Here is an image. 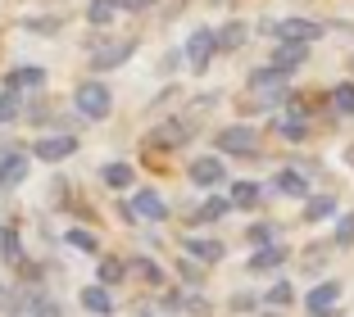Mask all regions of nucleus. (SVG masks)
<instances>
[{
	"label": "nucleus",
	"mask_w": 354,
	"mask_h": 317,
	"mask_svg": "<svg viewBox=\"0 0 354 317\" xmlns=\"http://www.w3.org/2000/svg\"><path fill=\"white\" fill-rule=\"evenodd\" d=\"M259 32H268L272 41L313 46V41L327 32V23H318V19H268V23H259Z\"/></svg>",
	"instance_id": "obj_1"
},
{
	"label": "nucleus",
	"mask_w": 354,
	"mask_h": 317,
	"mask_svg": "<svg viewBox=\"0 0 354 317\" xmlns=\"http://www.w3.org/2000/svg\"><path fill=\"white\" fill-rule=\"evenodd\" d=\"M214 145H218V154L254 159V154H259V132H254L250 123H232V127H223V132L214 136Z\"/></svg>",
	"instance_id": "obj_2"
},
{
	"label": "nucleus",
	"mask_w": 354,
	"mask_h": 317,
	"mask_svg": "<svg viewBox=\"0 0 354 317\" xmlns=\"http://www.w3.org/2000/svg\"><path fill=\"white\" fill-rule=\"evenodd\" d=\"M73 104H77L82 118L100 123V118H109V109H114V95H109V86H104V82H82L73 91Z\"/></svg>",
	"instance_id": "obj_3"
},
{
	"label": "nucleus",
	"mask_w": 354,
	"mask_h": 317,
	"mask_svg": "<svg viewBox=\"0 0 354 317\" xmlns=\"http://www.w3.org/2000/svg\"><path fill=\"white\" fill-rule=\"evenodd\" d=\"M304 313L309 317H341V281H336V276L318 281V286L304 295Z\"/></svg>",
	"instance_id": "obj_4"
},
{
	"label": "nucleus",
	"mask_w": 354,
	"mask_h": 317,
	"mask_svg": "<svg viewBox=\"0 0 354 317\" xmlns=\"http://www.w3.org/2000/svg\"><path fill=\"white\" fill-rule=\"evenodd\" d=\"M272 132L281 136V141H291V145H300V141H309V104H286V113H277V118H272Z\"/></svg>",
	"instance_id": "obj_5"
},
{
	"label": "nucleus",
	"mask_w": 354,
	"mask_h": 317,
	"mask_svg": "<svg viewBox=\"0 0 354 317\" xmlns=\"http://www.w3.org/2000/svg\"><path fill=\"white\" fill-rule=\"evenodd\" d=\"M218 50H223V46H218V32H214V28H196V32L187 37V50H182V55H187L191 73H205L209 64H214V55H218Z\"/></svg>",
	"instance_id": "obj_6"
},
{
	"label": "nucleus",
	"mask_w": 354,
	"mask_h": 317,
	"mask_svg": "<svg viewBox=\"0 0 354 317\" xmlns=\"http://www.w3.org/2000/svg\"><path fill=\"white\" fill-rule=\"evenodd\" d=\"M187 177H191V186H205V191H214V186L227 182V168H223L218 154H200V159H191Z\"/></svg>",
	"instance_id": "obj_7"
},
{
	"label": "nucleus",
	"mask_w": 354,
	"mask_h": 317,
	"mask_svg": "<svg viewBox=\"0 0 354 317\" xmlns=\"http://www.w3.org/2000/svg\"><path fill=\"white\" fill-rule=\"evenodd\" d=\"M32 154H37L41 164H64L68 154H77V136H73V132H59V136H41V141L32 145Z\"/></svg>",
	"instance_id": "obj_8"
},
{
	"label": "nucleus",
	"mask_w": 354,
	"mask_h": 317,
	"mask_svg": "<svg viewBox=\"0 0 354 317\" xmlns=\"http://www.w3.org/2000/svg\"><path fill=\"white\" fill-rule=\"evenodd\" d=\"M196 136V118H168L150 132V145H187Z\"/></svg>",
	"instance_id": "obj_9"
},
{
	"label": "nucleus",
	"mask_w": 354,
	"mask_h": 317,
	"mask_svg": "<svg viewBox=\"0 0 354 317\" xmlns=\"http://www.w3.org/2000/svg\"><path fill=\"white\" fill-rule=\"evenodd\" d=\"M23 182H28V154H23V150H10L5 159H0V195L19 191Z\"/></svg>",
	"instance_id": "obj_10"
},
{
	"label": "nucleus",
	"mask_w": 354,
	"mask_h": 317,
	"mask_svg": "<svg viewBox=\"0 0 354 317\" xmlns=\"http://www.w3.org/2000/svg\"><path fill=\"white\" fill-rule=\"evenodd\" d=\"M187 258L214 267V263H223V258H227V245H223V240H214V236H187Z\"/></svg>",
	"instance_id": "obj_11"
},
{
	"label": "nucleus",
	"mask_w": 354,
	"mask_h": 317,
	"mask_svg": "<svg viewBox=\"0 0 354 317\" xmlns=\"http://www.w3.org/2000/svg\"><path fill=\"white\" fill-rule=\"evenodd\" d=\"M132 209H136V218H146V222H164L173 209L164 204V195L155 191V186H146V191H136L132 195Z\"/></svg>",
	"instance_id": "obj_12"
},
{
	"label": "nucleus",
	"mask_w": 354,
	"mask_h": 317,
	"mask_svg": "<svg viewBox=\"0 0 354 317\" xmlns=\"http://www.w3.org/2000/svg\"><path fill=\"white\" fill-rule=\"evenodd\" d=\"M286 258H291V249H286V245L277 240V245H263V249H254V254H250V263H245V267H250V276H263V272H277V267H286Z\"/></svg>",
	"instance_id": "obj_13"
},
{
	"label": "nucleus",
	"mask_w": 354,
	"mask_h": 317,
	"mask_svg": "<svg viewBox=\"0 0 354 317\" xmlns=\"http://www.w3.org/2000/svg\"><path fill=\"white\" fill-rule=\"evenodd\" d=\"M272 191L286 195V200H309V177L300 173V168H277V177H272Z\"/></svg>",
	"instance_id": "obj_14"
},
{
	"label": "nucleus",
	"mask_w": 354,
	"mask_h": 317,
	"mask_svg": "<svg viewBox=\"0 0 354 317\" xmlns=\"http://www.w3.org/2000/svg\"><path fill=\"white\" fill-rule=\"evenodd\" d=\"M304 59H309V46H291V41H277V50L268 55V64L281 77H291L295 68H304Z\"/></svg>",
	"instance_id": "obj_15"
},
{
	"label": "nucleus",
	"mask_w": 354,
	"mask_h": 317,
	"mask_svg": "<svg viewBox=\"0 0 354 317\" xmlns=\"http://www.w3.org/2000/svg\"><path fill=\"white\" fill-rule=\"evenodd\" d=\"M232 213V200L227 195H209L200 209H191L187 213V227H205V222H218V218H227Z\"/></svg>",
	"instance_id": "obj_16"
},
{
	"label": "nucleus",
	"mask_w": 354,
	"mask_h": 317,
	"mask_svg": "<svg viewBox=\"0 0 354 317\" xmlns=\"http://www.w3.org/2000/svg\"><path fill=\"white\" fill-rule=\"evenodd\" d=\"M227 200H232V209H241V213H254V209H263V186L259 182H232Z\"/></svg>",
	"instance_id": "obj_17"
},
{
	"label": "nucleus",
	"mask_w": 354,
	"mask_h": 317,
	"mask_svg": "<svg viewBox=\"0 0 354 317\" xmlns=\"http://www.w3.org/2000/svg\"><path fill=\"white\" fill-rule=\"evenodd\" d=\"M300 218L304 222H336V218H341V204H336V195H309Z\"/></svg>",
	"instance_id": "obj_18"
},
{
	"label": "nucleus",
	"mask_w": 354,
	"mask_h": 317,
	"mask_svg": "<svg viewBox=\"0 0 354 317\" xmlns=\"http://www.w3.org/2000/svg\"><path fill=\"white\" fill-rule=\"evenodd\" d=\"M136 50V37H127V41H118V46H100L95 50V59H91V68L95 73H109V68H118V64H127V55Z\"/></svg>",
	"instance_id": "obj_19"
},
{
	"label": "nucleus",
	"mask_w": 354,
	"mask_h": 317,
	"mask_svg": "<svg viewBox=\"0 0 354 317\" xmlns=\"http://www.w3.org/2000/svg\"><path fill=\"white\" fill-rule=\"evenodd\" d=\"M5 86H10V91H41V86H46V68H37V64L10 68V73H5Z\"/></svg>",
	"instance_id": "obj_20"
},
{
	"label": "nucleus",
	"mask_w": 354,
	"mask_h": 317,
	"mask_svg": "<svg viewBox=\"0 0 354 317\" xmlns=\"http://www.w3.org/2000/svg\"><path fill=\"white\" fill-rule=\"evenodd\" d=\"M77 299H82V308H86V313H95V317L114 313V299H109V290H104L100 281H95V286H82V295H77Z\"/></svg>",
	"instance_id": "obj_21"
},
{
	"label": "nucleus",
	"mask_w": 354,
	"mask_h": 317,
	"mask_svg": "<svg viewBox=\"0 0 354 317\" xmlns=\"http://www.w3.org/2000/svg\"><path fill=\"white\" fill-rule=\"evenodd\" d=\"M327 95H332V113H336V118H354V77L336 82Z\"/></svg>",
	"instance_id": "obj_22"
},
{
	"label": "nucleus",
	"mask_w": 354,
	"mask_h": 317,
	"mask_svg": "<svg viewBox=\"0 0 354 317\" xmlns=\"http://www.w3.org/2000/svg\"><path fill=\"white\" fill-rule=\"evenodd\" d=\"M127 267H132V272L141 276V281H146V286H164V281H168V272H164V267L155 263V258H146V254L127 258Z\"/></svg>",
	"instance_id": "obj_23"
},
{
	"label": "nucleus",
	"mask_w": 354,
	"mask_h": 317,
	"mask_svg": "<svg viewBox=\"0 0 354 317\" xmlns=\"http://www.w3.org/2000/svg\"><path fill=\"white\" fill-rule=\"evenodd\" d=\"M245 41H250V28H245L241 19H227L218 28V46H223V50H241Z\"/></svg>",
	"instance_id": "obj_24"
},
{
	"label": "nucleus",
	"mask_w": 354,
	"mask_h": 317,
	"mask_svg": "<svg viewBox=\"0 0 354 317\" xmlns=\"http://www.w3.org/2000/svg\"><path fill=\"white\" fill-rule=\"evenodd\" d=\"M332 249H354V209H345L332 222Z\"/></svg>",
	"instance_id": "obj_25"
},
{
	"label": "nucleus",
	"mask_w": 354,
	"mask_h": 317,
	"mask_svg": "<svg viewBox=\"0 0 354 317\" xmlns=\"http://www.w3.org/2000/svg\"><path fill=\"white\" fill-rule=\"evenodd\" d=\"M0 313H5V317H23V313H32V299L23 295V290L0 286Z\"/></svg>",
	"instance_id": "obj_26"
},
{
	"label": "nucleus",
	"mask_w": 354,
	"mask_h": 317,
	"mask_svg": "<svg viewBox=\"0 0 354 317\" xmlns=\"http://www.w3.org/2000/svg\"><path fill=\"white\" fill-rule=\"evenodd\" d=\"M114 19H118V0H91L86 5V23L91 28H109Z\"/></svg>",
	"instance_id": "obj_27"
},
{
	"label": "nucleus",
	"mask_w": 354,
	"mask_h": 317,
	"mask_svg": "<svg viewBox=\"0 0 354 317\" xmlns=\"http://www.w3.org/2000/svg\"><path fill=\"white\" fill-rule=\"evenodd\" d=\"M127 272H132V267H127V258H100V272H95V281L109 290V286H118Z\"/></svg>",
	"instance_id": "obj_28"
},
{
	"label": "nucleus",
	"mask_w": 354,
	"mask_h": 317,
	"mask_svg": "<svg viewBox=\"0 0 354 317\" xmlns=\"http://www.w3.org/2000/svg\"><path fill=\"white\" fill-rule=\"evenodd\" d=\"M245 245H250V249L277 245V222H250V227H245Z\"/></svg>",
	"instance_id": "obj_29"
},
{
	"label": "nucleus",
	"mask_w": 354,
	"mask_h": 317,
	"mask_svg": "<svg viewBox=\"0 0 354 317\" xmlns=\"http://www.w3.org/2000/svg\"><path fill=\"white\" fill-rule=\"evenodd\" d=\"M177 276L187 290H205V263H196V258H177Z\"/></svg>",
	"instance_id": "obj_30"
},
{
	"label": "nucleus",
	"mask_w": 354,
	"mask_h": 317,
	"mask_svg": "<svg viewBox=\"0 0 354 317\" xmlns=\"http://www.w3.org/2000/svg\"><path fill=\"white\" fill-rule=\"evenodd\" d=\"M263 304H268V308H291L295 304V286L286 281V276H281V281H272L268 295H263Z\"/></svg>",
	"instance_id": "obj_31"
},
{
	"label": "nucleus",
	"mask_w": 354,
	"mask_h": 317,
	"mask_svg": "<svg viewBox=\"0 0 354 317\" xmlns=\"http://www.w3.org/2000/svg\"><path fill=\"white\" fill-rule=\"evenodd\" d=\"M68 240V249H77V254H100V236L95 231H82V227H73V231L64 236Z\"/></svg>",
	"instance_id": "obj_32"
},
{
	"label": "nucleus",
	"mask_w": 354,
	"mask_h": 317,
	"mask_svg": "<svg viewBox=\"0 0 354 317\" xmlns=\"http://www.w3.org/2000/svg\"><path fill=\"white\" fill-rule=\"evenodd\" d=\"M100 177H104V186H114V191H127V186H132V168L118 164V159H114V164H104Z\"/></svg>",
	"instance_id": "obj_33"
},
{
	"label": "nucleus",
	"mask_w": 354,
	"mask_h": 317,
	"mask_svg": "<svg viewBox=\"0 0 354 317\" xmlns=\"http://www.w3.org/2000/svg\"><path fill=\"white\" fill-rule=\"evenodd\" d=\"M19 109H23V95L5 86V95H0V123H14V118H19Z\"/></svg>",
	"instance_id": "obj_34"
},
{
	"label": "nucleus",
	"mask_w": 354,
	"mask_h": 317,
	"mask_svg": "<svg viewBox=\"0 0 354 317\" xmlns=\"http://www.w3.org/2000/svg\"><path fill=\"white\" fill-rule=\"evenodd\" d=\"M0 258H5V263H14V267L23 263V245H19V236H14V231L0 236Z\"/></svg>",
	"instance_id": "obj_35"
},
{
	"label": "nucleus",
	"mask_w": 354,
	"mask_h": 317,
	"mask_svg": "<svg viewBox=\"0 0 354 317\" xmlns=\"http://www.w3.org/2000/svg\"><path fill=\"white\" fill-rule=\"evenodd\" d=\"M182 313H191V317H209V313H214V304H209L200 290H187V308H182Z\"/></svg>",
	"instance_id": "obj_36"
},
{
	"label": "nucleus",
	"mask_w": 354,
	"mask_h": 317,
	"mask_svg": "<svg viewBox=\"0 0 354 317\" xmlns=\"http://www.w3.org/2000/svg\"><path fill=\"white\" fill-rule=\"evenodd\" d=\"M227 308H232V313H254V308H259V295H250V290H236V295L227 299Z\"/></svg>",
	"instance_id": "obj_37"
},
{
	"label": "nucleus",
	"mask_w": 354,
	"mask_h": 317,
	"mask_svg": "<svg viewBox=\"0 0 354 317\" xmlns=\"http://www.w3.org/2000/svg\"><path fill=\"white\" fill-rule=\"evenodd\" d=\"M32 317H64V308L46 295H32Z\"/></svg>",
	"instance_id": "obj_38"
},
{
	"label": "nucleus",
	"mask_w": 354,
	"mask_h": 317,
	"mask_svg": "<svg viewBox=\"0 0 354 317\" xmlns=\"http://www.w3.org/2000/svg\"><path fill=\"white\" fill-rule=\"evenodd\" d=\"M28 32H46V37H55L59 23H55V19H28Z\"/></svg>",
	"instance_id": "obj_39"
},
{
	"label": "nucleus",
	"mask_w": 354,
	"mask_h": 317,
	"mask_svg": "<svg viewBox=\"0 0 354 317\" xmlns=\"http://www.w3.org/2000/svg\"><path fill=\"white\" fill-rule=\"evenodd\" d=\"M323 263H327V249H309V254H304V267H309V272H318Z\"/></svg>",
	"instance_id": "obj_40"
},
{
	"label": "nucleus",
	"mask_w": 354,
	"mask_h": 317,
	"mask_svg": "<svg viewBox=\"0 0 354 317\" xmlns=\"http://www.w3.org/2000/svg\"><path fill=\"white\" fill-rule=\"evenodd\" d=\"M150 5H155V0H118V10H150Z\"/></svg>",
	"instance_id": "obj_41"
},
{
	"label": "nucleus",
	"mask_w": 354,
	"mask_h": 317,
	"mask_svg": "<svg viewBox=\"0 0 354 317\" xmlns=\"http://www.w3.org/2000/svg\"><path fill=\"white\" fill-rule=\"evenodd\" d=\"M263 317H281V313H263Z\"/></svg>",
	"instance_id": "obj_42"
},
{
	"label": "nucleus",
	"mask_w": 354,
	"mask_h": 317,
	"mask_svg": "<svg viewBox=\"0 0 354 317\" xmlns=\"http://www.w3.org/2000/svg\"><path fill=\"white\" fill-rule=\"evenodd\" d=\"M146 317H150V313H146Z\"/></svg>",
	"instance_id": "obj_43"
}]
</instances>
